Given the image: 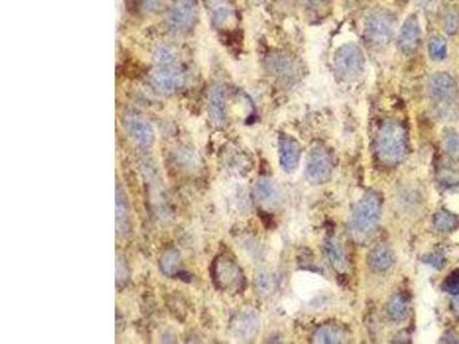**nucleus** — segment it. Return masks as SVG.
I'll use <instances>...</instances> for the list:
<instances>
[{"instance_id": "obj_22", "label": "nucleus", "mask_w": 459, "mask_h": 344, "mask_svg": "<svg viewBox=\"0 0 459 344\" xmlns=\"http://www.w3.org/2000/svg\"><path fill=\"white\" fill-rule=\"evenodd\" d=\"M161 268L167 275H176L180 268V254L175 249H169L161 259Z\"/></svg>"}, {"instance_id": "obj_16", "label": "nucleus", "mask_w": 459, "mask_h": 344, "mask_svg": "<svg viewBox=\"0 0 459 344\" xmlns=\"http://www.w3.org/2000/svg\"><path fill=\"white\" fill-rule=\"evenodd\" d=\"M255 195L258 201L265 205H277L281 199L279 187L272 180L261 178L255 186Z\"/></svg>"}, {"instance_id": "obj_18", "label": "nucleus", "mask_w": 459, "mask_h": 344, "mask_svg": "<svg viewBox=\"0 0 459 344\" xmlns=\"http://www.w3.org/2000/svg\"><path fill=\"white\" fill-rule=\"evenodd\" d=\"M345 340V331L339 326L328 324L321 326L314 335V343L335 344Z\"/></svg>"}, {"instance_id": "obj_1", "label": "nucleus", "mask_w": 459, "mask_h": 344, "mask_svg": "<svg viewBox=\"0 0 459 344\" xmlns=\"http://www.w3.org/2000/svg\"><path fill=\"white\" fill-rule=\"evenodd\" d=\"M378 158L385 165L394 167L404 160L408 151V133L402 124L387 121L378 132L375 142Z\"/></svg>"}, {"instance_id": "obj_31", "label": "nucleus", "mask_w": 459, "mask_h": 344, "mask_svg": "<svg viewBox=\"0 0 459 344\" xmlns=\"http://www.w3.org/2000/svg\"><path fill=\"white\" fill-rule=\"evenodd\" d=\"M164 6V0H142V10L153 13Z\"/></svg>"}, {"instance_id": "obj_11", "label": "nucleus", "mask_w": 459, "mask_h": 344, "mask_svg": "<svg viewBox=\"0 0 459 344\" xmlns=\"http://www.w3.org/2000/svg\"><path fill=\"white\" fill-rule=\"evenodd\" d=\"M420 39H422V32H420L418 18L415 14H412L406 20V22L399 30V39H397L399 48L402 50L403 53L412 54L418 50Z\"/></svg>"}, {"instance_id": "obj_26", "label": "nucleus", "mask_w": 459, "mask_h": 344, "mask_svg": "<svg viewBox=\"0 0 459 344\" xmlns=\"http://www.w3.org/2000/svg\"><path fill=\"white\" fill-rule=\"evenodd\" d=\"M444 149L451 158H459V135L453 130H448L444 133Z\"/></svg>"}, {"instance_id": "obj_32", "label": "nucleus", "mask_w": 459, "mask_h": 344, "mask_svg": "<svg viewBox=\"0 0 459 344\" xmlns=\"http://www.w3.org/2000/svg\"><path fill=\"white\" fill-rule=\"evenodd\" d=\"M424 262L428 266H433L435 268H442L444 266V259L442 256L437 255V254H433V255H427L424 257Z\"/></svg>"}, {"instance_id": "obj_10", "label": "nucleus", "mask_w": 459, "mask_h": 344, "mask_svg": "<svg viewBox=\"0 0 459 344\" xmlns=\"http://www.w3.org/2000/svg\"><path fill=\"white\" fill-rule=\"evenodd\" d=\"M428 92L433 100L446 104L451 102L456 95V82L448 73L433 74L428 81Z\"/></svg>"}, {"instance_id": "obj_5", "label": "nucleus", "mask_w": 459, "mask_h": 344, "mask_svg": "<svg viewBox=\"0 0 459 344\" xmlns=\"http://www.w3.org/2000/svg\"><path fill=\"white\" fill-rule=\"evenodd\" d=\"M198 19V7L194 0H177L168 14V27L175 34H186Z\"/></svg>"}, {"instance_id": "obj_3", "label": "nucleus", "mask_w": 459, "mask_h": 344, "mask_svg": "<svg viewBox=\"0 0 459 344\" xmlns=\"http://www.w3.org/2000/svg\"><path fill=\"white\" fill-rule=\"evenodd\" d=\"M395 27V18L390 12L375 11L365 21V36L372 45L385 46L393 39Z\"/></svg>"}, {"instance_id": "obj_30", "label": "nucleus", "mask_w": 459, "mask_h": 344, "mask_svg": "<svg viewBox=\"0 0 459 344\" xmlns=\"http://www.w3.org/2000/svg\"><path fill=\"white\" fill-rule=\"evenodd\" d=\"M213 15H214L215 22L223 25L230 16L229 7L225 6L224 4H216L213 6Z\"/></svg>"}, {"instance_id": "obj_2", "label": "nucleus", "mask_w": 459, "mask_h": 344, "mask_svg": "<svg viewBox=\"0 0 459 344\" xmlns=\"http://www.w3.org/2000/svg\"><path fill=\"white\" fill-rule=\"evenodd\" d=\"M381 216V196L375 192H368L356 205L352 214V228L357 233L368 235L375 232Z\"/></svg>"}, {"instance_id": "obj_23", "label": "nucleus", "mask_w": 459, "mask_h": 344, "mask_svg": "<svg viewBox=\"0 0 459 344\" xmlns=\"http://www.w3.org/2000/svg\"><path fill=\"white\" fill-rule=\"evenodd\" d=\"M428 51L433 60H444L447 57V43L439 36H433L428 43Z\"/></svg>"}, {"instance_id": "obj_20", "label": "nucleus", "mask_w": 459, "mask_h": 344, "mask_svg": "<svg viewBox=\"0 0 459 344\" xmlns=\"http://www.w3.org/2000/svg\"><path fill=\"white\" fill-rule=\"evenodd\" d=\"M433 224L435 228L444 233H449L456 230L459 226V219L456 215L448 210H440L433 217Z\"/></svg>"}, {"instance_id": "obj_33", "label": "nucleus", "mask_w": 459, "mask_h": 344, "mask_svg": "<svg viewBox=\"0 0 459 344\" xmlns=\"http://www.w3.org/2000/svg\"><path fill=\"white\" fill-rule=\"evenodd\" d=\"M274 280L267 275H261L258 279V287L261 291H269L274 287Z\"/></svg>"}, {"instance_id": "obj_6", "label": "nucleus", "mask_w": 459, "mask_h": 344, "mask_svg": "<svg viewBox=\"0 0 459 344\" xmlns=\"http://www.w3.org/2000/svg\"><path fill=\"white\" fill-rule=\"evenodd\" d=\"M333 171V162L326 149L323 147H316L309 155L305 174L307 179L314 185L324 184L330 179Z\"/></svg>"}, {"instance_id": "obj_15", "label": "nucleus", "mask_w": 459, "mask_h": 344, "mask_svg": "<svg viewBox=\"0 0 459 344\" xmlns=\"http://www.w3.org/2000/svg\"><path fill=\"white\" fill-rule=\"evenodd\" d=\"M115 224H117V232L120 235H126L129 233L131 225H130V210L129 203L126 200L122 188L117 187V202H115Z\"/></svg>"}, {"instance_id": "obj_14", "label": "nucleus", "mask_w": 459, "mask_h": 344, "mask_svg": "<svg viewBox=\"0 0 459 344\" xmlns=\"http://www.w3.org/2000/svg\"><path fill=\"white\" fill-rule=\"evenodd\" d=\"M258 331V318L253 312H241L233 319L232 331L242 340L252 338Z\"/></svg>"}, {"instance_id": "obj_17", "label": "nucleus", "mask_w": 459, "mask_h": 344, "mask_svg": "<svg viewBox=\"0 0 459 344\" xmlns=\"http://www.w3.org/2000/svg\"><path fill=\"white\" fill-rule=\"evenodd\" d=\"M368 264L372 271L385 272L393 266V254L387 247L378 246L368 256Z\"/></svg>"}, {"instance_id": "obj_12", "label": "nucleus", "mask_w": 459, "mask_h": 344, "mask_svg": "<svg viewBox=\"0 0 459 344\" xmlns=\"http://www.w3.org/2000/svg\"><path fill=\"white\" fill-rule=\"evenodd\" d=\"M301 158V146L292 137H283L279 140V161L283 170L292 174L298 169Z\"/></svg>"}, {"instance_id": "obj_27", "label": "nucleus", "mask_w": 459, "mask_h": 344, "mask_svg": "<svg viewBox=\"0 0 459 344\" xmlns=\"http://www.w3.org/2000/svg\"><path fill=\"white\" fill-rule=\"evenodd\" d=\"M444 30L449 35H455L459 30V12L457 10H449L444 14Z\"/></svg>"}, {"instance_id": "obj_4", "label": "nucleus", "mask_w": 459, "mask_h": 344, "mask_svg": "<svg viewBox=\"0 0 459 344\" xmlns=\"http://www.w3.org/2000/svg\"><path fill=\"white\" fill-rule=\"evenodd\" d=\"M334 71L343 81H352L362 73L364 55L355 44H346L338 48L333 60Z\"/></svg>"}, {"instance_id": "obj_19", "label": "nucleus", "mask_w": 459, "mask_h": 344, "mask_svg": "<svg viewBox=\"0 0 459 344\" xmlns=\"http://www.w3.org/2000/svg\"><path fill=\"white\" fill-rule=\"evenodd\" d=\"M387 312L394 322L404 320L409 313V303L406 297L402 294H397L395 296L392 297L387 305Z\"/></svg>"}, {"instance_id": "obj_25", "label": "nucleus", "mask_w": 459, "mask_h": 344, "mask_svg": "<svg viewBox=\"0 0 459 344\" xmlns=\"http://www.w3.org/2000/svg\"><path fill=\"white\" fill-rule=\"evenodd\" d=\"M439 177L442 183L447 185H457L459 184V167L450 162L444 163L439 170Z\"/></svg>"}, {"instance_id": "obj_24", "label": "nucleus", "mask_w": 459, "mask_h": 344, "mask_svg": "<svg viewBox=\"0 0 459 344\" xmlns=\"http://www.w3.org/2000/svg\"><path fill=\"white\" fill-rule=\"evenodd\" d=\"M154 59L160 66H171L177 60V52L168 45H161L155 50Z\"/></svg>"}, {"instance_id": "obj_13", "label": "nucleus", "mask_w": 459, "mask_h": 344, "mask_svg": "<svg viewBox=\"0 0 459 344\" xmlns=\"http://www.w3.org/2000/svg\"><path fill=\"white\" fill-rule=\"evenodd\" d=\"M227 89L222 85L215 86L211 90L208 102V111L209 116L215 124L223 127L227 123Z\"/></svg>"}, {"instance_id": "obj_9", "label": "nucleus", "mask_w": 459, "mask_h": 344, "mask_svg": "<svg viewBox=\"0 0 459 344\" xmlns=\"http://www.w3.org/2000/svg\"><path fill=\"white\" fill-rule=\"evenodd\" d=\"M124 128L129 136L135 140L137 145L142 149H149L154 142V132L152 129L151 124L148 123L145 118L140 115L128 114L123 120Z\"/></svg>"}, {"instance_id": "obj_35", "label": "nucleus", "mask_w": 459, "mask_h": 344, "mask_svg": "<svg viewBox=\"0 0 459 344\" xmlns=\"http://www.w3.org/2000/svg\"><path fill=\"white\" fill-rule=\"evenodd\" d=\"M303 3L307 4L308 6L317 7L321 6L326 0H302Z\"/></svg>"}, {"instance_id": "obj_34", "label": "nucleus", "mask_w": 459, "mask_h": 344, "mask_svg": "<svg viewBox=\"0 0 459 344\" xmlns=\"http://www.w3.org/2000/svg\"><path fill=\"white\" fill-rule=\"evenodd\" d=\"M451 310L456 316L459 317V294L453 295V298L451 300Z\"/></svg>"}, {"instance_id": "obj_7", "label": "nucleus", "mask_w": 459, "mask_h": 344, "mask_svg": "<svg viewBox=\"0 0 459 344\" xmlns=\"http://www.w3.org/2000/svg\"><path fill=\"white\" fill-rule=\"evenodd\" d=\"M186 82V75L182 69L171 66H161L151 75V84L164 95H169L180 90Z\"/></svg>"}, {"instance_id": "obj_29", "label": "nucleus", "mask_w": 459, "mask_h": 344, "mask_svg": "<svg viewBox=\"0 0 459 344\" xmlns=\"http://www.w3.org/2000/svg\"><path fill=\"white\" fill-rule=\"evenodd\" d=\"M444 289L448 293L456 295L459 294V270L453 271L444 282Z\"/></svg>"}, {"instance_id": "obj_28", "label": "nucleus", "mask_w": 459, "mask_h": 344, "mask_svg": "<svg viewBox=\"0 0 459 344\" xmlns=\"http://www.w3.org/2000/svg\"><path fill=\"white\" fill-rule=\"evenodd\" d=\"M129 275V270L126 266V259H123L122 255L117 254V284H124Z\"/></svg>"}, {"instance_id": "obj_8", "label": "nucleus", "mask_w": 459, "mask_h": 344, "mask_svg": "<svg viewBox=\"0 0 459 344\" xmlns=\"http://www.w3.org/2000/svg\"><path fill=\"white\" fill-rule=\"evenodd\" d=\"M215 278L220 287L230 293L240 291L244 286L241 270L231 259H218V264L215 266Z\"/></svg>"}, {"instance_id": "obj_21", "label": "nucleus", "mask_w": 459, "mask_h": 344, "mask_svg": "<svg viewBox=\"0 0 459 344\" xmlns=\"http://www.w3.org/2000/svg\"><path fill=\"white\" fill-rule=\"evenodd\" d=\"M325 247H326V253L330 259L331 264L334 266V268L342 271L343 268H346V259H345L339 243L334 239H328L325 242Z\"/></svg>"}]
</instances>
